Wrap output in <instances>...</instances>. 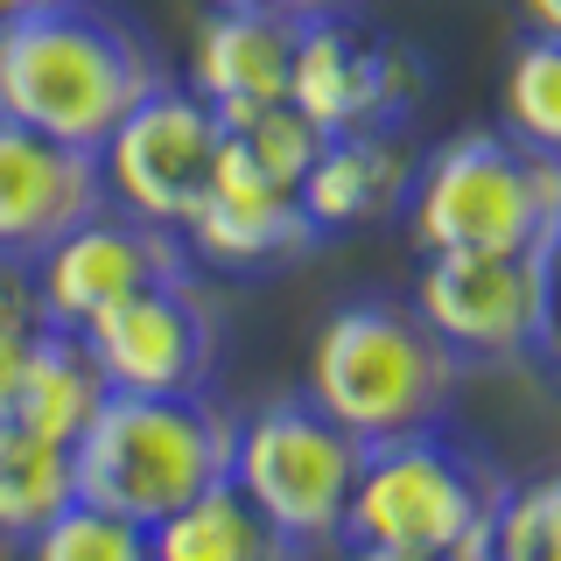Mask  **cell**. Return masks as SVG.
Listing matches in <instances>:
<instances>
[{"label":"cell","mask_w":561,"mask_h":561,"mask_svg":"<svg viewBox=\"0 0 561 561\" xmlns=\"http://www.w3.org/2000/svg\"><path fill=\"white\" fill-rule=\"evenodd\" d=\"M491 561H561V470L505 484L491 513Z\"/></svg>","instance_id":"cell-21"},{"label":"cell","mask_w":561,"mask_h":561,"mask_svg":"<svg viewBox=\"0 0 561 561\" xmlns=\"http://www.w3.org/2000/svg\"><path fill=\"white\" fill-rule=\"evenodd\" d=\"M154 84H162L154 49L127 14L99 0H49L0 28V113L64 148L99 154L105 134Z\"/></svg>","instance_id":"cell-1"},{"label":"cell","mask_w":561,"mask_h":561,"mask_svg":"<svg viewBox=\"0 0 561 561\" xmlns=\"http://www.w3.org/2000/svg\"><path fill=\"white\" fill-rule=\"evenodd\" d=\"M197 260H190L183 232L169 225H148L134 210H92L84 225H70L57 245L28 260V280H35V302H43L49 323L64 330H84L92 316H105L113 302L154 288V280H190Z\"/></svg>","instance_id":"cell-10"},{"label":"cell","mask_w":561,"mask_h":561,"mask_svg":"<svg viewBox=\"0 0 561 561\" xmlns=\"http://www.w3.org/2000/svg\"><path fill=\"white\" fill-rule=\"evenodd\" d=\"M456 373L463 365L449 358V344L408 302H386V295L330 309L309 344V400L358 443L443 421Z\"/></svg>","instance_id":"cell-4"},{"label":"cell","mask_w":561,"mask_h":561,"mask_svg":"<svg viewBox=\"0 0 561 561\" xmlns=\"http://www.w3.org/2000/svg\"><path fill=\"white\" fill-rule=\"evenodd\" d=\"M22 561H148V526L113 505L70 499L57 519L22 540Z\"/></svg>","instance_id":"cell-20"},{"label":"cell","mask_w":561,"mask_h":561,"mask_svg":"<svg viewBox=\"0 0 561 561\" xmlns=\"http://www.w3.org/2000/svg\"><path fill=\"white\" fill-rule=\"evenodd\" d=\"M225 140H232V148H239L260 175H274L280 190H302L316 148H323V134H316L288 99H280V105H260V113H245L239 127H225Z\"/></svg>","instance_id":"cell-22"},{"label":"cell","mask_w":561,"mask_h":561,"mask_svg":"<svg viewBox=\"0 0 561 561\" xmlns=\"http://www.w3.org/2000/svg\"><path fill=\"white\" fill-rule=\"evenodd\" d=\"M78 337L92 344L113 393H204L218 373V316L197 295V274L127 295Z\"/></svg>","instance_id":"cell-11"},{"label":"cell","mask_w":561,"mask_h":561,"mask_svg":"<svg viewBox=\"0 0 561 561\" xmlns=\"http://www.w3.org/2000/svg\"><path fill=\"white\" fill-rule=\"evenodd\" d=\"M35 8H49V0H0V28L22 22V14H35Z\"/></svg>","instance_id":"cell-28"},{"label":"cell","mask_w":561,"mask_h":561,"mask_svg":"<svg viewBox=\"0 0 561 561\" xmlns=\"http://www.w3.org/2000/svg\"><path fill=\"white\" fill-rule=\"evenodd\" d=\"M408 232L421 253H526L561 225V154L519 148L505 127L414 154Z\"/></svg>","instance_id":"cell-5"},{"label":"cell","mask_w":561,"mask_h":561,"mask_svg":"<svg viewBox=\"0 0 561 561\" xmlns=\"http://www.w3.org/2000/svg\"><path fill=\"white\" fill-rule=\"evenodd\" d=\"M344 561H421V554H393V548H344Z\"/></svg>","instance_id":"cell-27"},{"label":"cell","mask_w":561,"mask_h":561,"mask_svg":"<svg viewBox=\"0 0 561 561\" xmlns=\"http://www.w3.org/2000/svg\"><path fill=\"white\" fill-rule=\"evenodd\" d=\"M408 183H414L408 140L386 127H358V134H323L295 204H302L316 239H337V232H365V225L393 218L408 204Z\"/></svg>","instance_id":"cell-15"},{"label":"cell","mask_w":561,"mask_h":561,"mask_svg":"<svg viewBox=\"0 0 561 561\" xmlns=\"http://www.w3.org/2000/svg\"><path fill=\"white\" fill-rule=\"evenodd\" d=\"M0 561H22V548H14V540H8V534H0Z\"/></svg>","instance_id":"cell-29"},{"label":"cell","mask_w":561,"mask_h":561,"mask_svg":"<svg viewBox=\"0 0 561 561\" xmlns=\"http://www.w3.org/2000/svg\"><path fill=\"white\" fill-rule=\"evenodd\" d=\"M435 561H491V534L484 540H463V548H449V554H435Z\"/></svg>","instance_id":"cell-26"},{"label":"cell","mask_w":561,"mask_h":561,"mask_svg":"<svg viewBox=\"0 0 561 561\" xmlns=\"http://www.w3.org/2000/svg\"><path fill=\"white\" fill-rule=\"evenodd\" d=\"M70 499H78V463H70V449L0 414V534L22 548L35 526H49Z\"/></svg>","instance_id":"cell-18"},{"label":"cell","mask_w":561,"mask_h":561,"mask_svg":"<svg viewBox=\"0 0 561 561\" xmlns=\"http://www.w3.org/2000/svg\"><path fill=\"white\" fill-rule=\"evenodd\" d=\"M302 554L309 548H295L232 478L148 526V561H302Z\"/></svg>","instance_id":"cell-17"},{"label":"cell","mask_w":561,"mask_h":561,"mask_svg":"<svg viewBox=\"0 0 561 561\" xmlns=\"http://www.w3.org/2000/svg\"><path fill=\"white\" fill-rule=\"evenodd\" d=\"M499 127L534 154H561V43L519 35L499 78Z\"/></svg>","instance_id":"cell-19"},{"label":"cell","mask_w":561,"mask_h":561,"mask_svg":"<svg viewBox=\"0 0 561 561\" xmlns=\"http://www.w3.org/2000/svg\"><path fill=\"white\" fill-rule=\"evenodd\" d=\"M456 365H499L540 351L548 330V267L540 245L526 253H421L414 302Z\"/></svg>","instance_id":"cell-9"},{"label":"cell","mask_w":561,"mask_h":561,"mask_svg":"<svg viewBox=\"0 0 561 561\" xmlns=\"http://www.w3.org/2000/svg\"><path fill=\"white\" fill-rule=\"evenodd\" d=\"M505 499V478L491 456L443 421L408 435H379L358 443V478L337 526V548H393V554H449L463 540L491 534V513Z\"/></svg>","instance_id":"cell-2"},{"label":"cell","mask_w":561,"mask_h":561,"mask_svg":"<svg viewBox=\"0 0 561 561\" xmlns=\"http://www.w3.org/2000/svg\"><path fill=\"white\" fill-rule=\"evenodd\" d=\"M428 92V64L393 35L358 28L351 14H316L295 22V57H288V105L316 134H358L386 127L400 134Z\"/></svg>","instance_id":"cell-8"},{"label":"cell","mask_w":561,"mask_h":561,"mask_svg":"<svg viewBox=\"0 0 561 561\" xmlns=\"http://www.w3.org/2000/svg\"><path fill=\"white\" fill-rule=\"evenodd\" d=\"M218 8V0H210ZM253 8H274V14H288V22H316V14H344L351 0H253Z\"/></svg>","instance_id":"cell-24"},{"label":"cell","mask_w":561,"mask_h":561,"mask_svg":"<svg viewBox=\"0 0 561 561\" xmlns=\"http://www.w3.org/2000/svg\"><path fill=\"white\" fill-rule=\"evenodd\" d=\"M519 22L526 35H554L561 43V0H519Z\"/></svg>","instance_id":"cell-25"},{"label":"cell","mask_w":561,"mask_h":561,"mask_svg":"<svg viewBox=\"0 0 561 561\" xmlns=\"http://www.w3.org/2000/svg\"><path fill=\"white\" fill-rule=\"evenodd\" d=\"M225 148V119L190 92V84H154L134 99V113L105 134L99 148V175H105V204L134 210L148 225L183 232L190 210L204 204L210 169Z\"/></svg>","instance_id":"cell-7"},{"label":"cell","mask_w":561,"mask_h":561,"mask_svg":"<svg viewBox=\"0 0 561 561\" xmlns=\"http://www.w3.org/2000/svg\"><path fill=\"white\" fill-rule=\"evenodd\" d=\"M183 245H190L197 267L260 274V267H288L295 253H309L316 232H309L302 204H295V190H280L274 175H260L232 140H225L204 204L190 210V225H183Z\"/></svg>","instance_id":"cell-12"},{"label":"cell","mask_w":561,"mask_h":561,"mask_svg":"<svg viewBox=\"0 0 561 561\" xmlns=\"http://www.w3.org/2000/svg\"><path fill=\"white\" fill-rule=\"evenodd\" d=\"M288 57H295V22L253 0H218L197 22V49H190V92H197L225 127L245 113L288 99Z\"/></svg>","instance_id":"cell-14"},{"label":"cell","mask_w":561,"mask_h":561,"mask_svg":"<svg viewBox=\"0 0 561 561\" xmlns=\"http://www.w3.org/2000/svg\"><path fill=\"white\" fill-rule=\"evenodd\" d=\"M92 210H105L99 154L64 148V140L0 113V260L28 267L43 245H57Z\"/></svg>","instance_id":"cell-13"},{"label":"cell","mask_w":561,"mask_h":561,"mask_svg":"<svg viewBox=\"0 0 561 561\" xmlns=\"http://www.w3.org/2000/svg\"><path fill=\"white\" fill-rule=\"evenodd\" d=\"M105 373L92 358V344L78 337V330L64 323H43L22 358V379H14V400H8V421H22V428L49 435V443H78L84 428H92V414L105 408Z\"/></svg>","instance_id":"cell-16"},{"label":"cell","mask_w":561,"mask_h":561,"mask_svg":"<svg viewBox=\"0 0 561 561\" xmlns=\"http://www.w3.org/2000/svg\"><path fill=\"white\" fill-rule=\"evenodd\" d=\"M232 435L239 421L210 393H105L92 428L70 443L78 499L154 526L232 478Z\"/></svg>","instance_id":"cell-3"},{"label":"cell","mask_w":561,"mask_h":561,"mask_svg":"<svg viewBox=\"0 0 561 561\" xmlns=\"http://www.w3.org/2000/svg\"><path fill=\"white\" fill-rule=\"evenodd\" d=\"M49 316L35 302V280L22 260H0V414H8L14 400V379H22V358L35 344V330H43Z\"/></svg>","instance_id":"cell-23"},{"label":"cell","mask_w":561,"mask_h":561,"mask_svg":"<svg viewBox=\"0 0 561 561\" xmlns=\"http://www.w3.org/2000/svg\"><path fill=\"white\" fill-rule=\"evenodd\" d=\"M351 478H358V435L337 428L309 393L267 400L232 435V484L267 513L295 548L337 540Z\"/></svg>","instance_id":"cell-6"}]
</instances>
